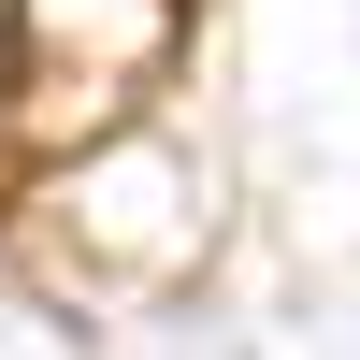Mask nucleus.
I'll list each match as a JSON object with an SVG mask.
<instances>
[{"mask_svg": "<svg viewBox=\"0 0 360 360\" xmlns=\"http://www.w3.org/2000/svg\"><path fill=\"white\" fill-rule=\"evenodd\" d=\"M188 58V0H0V130L29 159L115 144Z\"/></svg>", "mask_w": 360, "mask_h": 360, "instance_id": "1", "label": "nucleus"}]
</instances>
